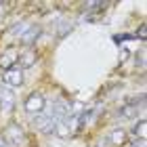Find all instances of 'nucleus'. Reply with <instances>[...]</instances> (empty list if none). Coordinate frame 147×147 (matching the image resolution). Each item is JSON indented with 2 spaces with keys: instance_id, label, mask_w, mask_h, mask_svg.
<instances>
[{
  "instance_id": "1",
  "label": "nucleus",
  "mask_w": 147,
  "mask_h": 147,
  "mask_svg": "<svg viewBox=\"0 0 147 147\" xmlns=\"http://www.w3.org/2000/svg\"><path fill=\"white\" fill-rule=\"evenodd\" d=\"M40 107H42V97H38L36 92L30 95V99L25 101V109L28 111H40Z\"/></svg>"
},
{
  "instance_id": "2",
  "label": "nucleus",
  "mask_w": 147,
  "mask_h": 147,
  "mask_svg": "<svg viewBox=\"0 0 147 147\" xmlns=\"http://www.w3.org/2000/svg\"><path fill=\"white\" fill-rule=\"evenodd\" d=\"M17 76H19V71H9V76H6V82L19 84V82H21V78H17Z\"/></svg>"
}]
</instances>
